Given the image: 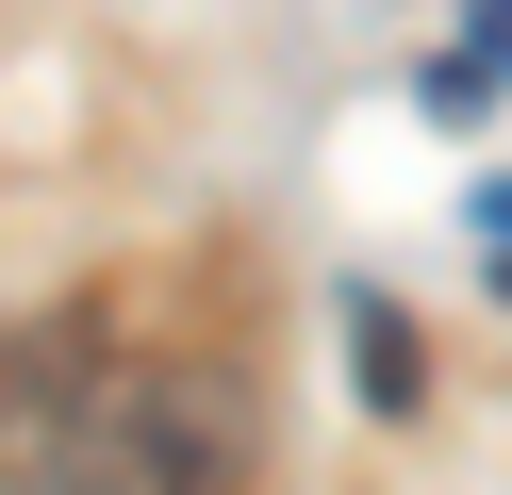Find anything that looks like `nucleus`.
I'll list each match as a JSON object with an SVG mask.
<instances>
[{"mask_svg": "<svg viewBox=\"0 0 512 495\" xmlns=\"http://www.w3.org/2000/svg\"><path fill=\"white\" fill-rule=\"evenodd\" d=\"M347 363H364V396H380V413H413V330L380 314V297L347 314Z\"/></svg>", "mask_w": 512, "mask_h": 495, "instance_id": "3", "label": "nucleus"}, {"mask_svg": "<svg viewBox=\"0 0 512 495\" xmlns=\"http://www.w3.org/2000/svg\"><path fill=\"white\" fill-rule=\"evenodd\" d=\"M248 413L215 363H116L100 330L0 347V495H232Z\"/></svg>", "mask_w": 512, "mask_h": 495, "instance_id": "1", "label": "nucleus"}, {"mask_svg": "<svg viewBox=\"0 0 512 495\" xmlns=\"http://www.w3.org/2000/svg\"><path fill=\"white\" fill-rule=\"evenodd\" d=\"M479 231H496V248H512V182H479Z\"/></svg>", "mask_w": 512, "mask_h": 495, "instance_id": "4", "label": "nucleus"}, {"mask_svg": "<svg viewBox=\"0 0 512 495\" xmlns=\"http://www.w3.org/2000/svg\"><path fill=\"white\" fill-rule=\"evenodd\" d=\"M496 83H512V0H463V50L430 66V116H479Z\"/></svg>", "mask_w": 512, "mask_h": 495, "instance_id": "2", "label": "nucleus"}]
</instances>
